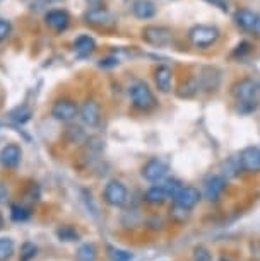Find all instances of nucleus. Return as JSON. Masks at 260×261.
I'll list each match as a JSON object with an SVG mask.
<instances>
[{"label": "nucleus", "instance_id": "1", "mask_svg": "<svg viewBox=\"0 0 260 261\" xmlns=\"http://www.w3.org/2000/svg\"><path fill=\"white\" fill-rule=\"evenodd\" d=\"M129 97H130L132 108L142 113H147L158 106L154 92L151 91V87L147 86L144 81H135L129 87Z\"/></svg>", "mask_w": 260, "mask_h": 261}, {"label": "nucleus", "instance_id": "2", "mask_svg": "<svg viewBox=\"0 0 260 261\" xmlns=\"http://www.w3.org/2000/svg\"><path fill=\"white\" fill-rule=\"evenodd\" d=\"M257 94L258 86L252 79H242L233 86V96L240 102V108L248 106V111L255 110V106H257Z\"/></svg>", "mask_w": 260, "mask_h": 261}, {"label": "nucleus", "instance_id": "3", "mask_svg": "<svg viewBox=\"0 0 260 261\" xmlns=\"http://www.w3.org/2000/svg\"><path fill=\"white\" fill-rule=\"evenodd\" d=\"M103 200H105L106 205L113 206V208H120L129 200V190H127V186L122 181L111 179L103 188Z\"/></svg>", "mask_w": 260, "mask_h": 261}, {"label": "nucleus", "instance_id": "4", "mask_svg": "<svg viewBox=\"0 0 260 261\" xmlns=\"http://www.w3.org/2000/svg\"><path fill=\"white\" fill-rule=\"evenodd\" d=\"M84 22L98 29H110L116 26V16L105 7H89L84 12Z\"/></svg>", "mask_w": 260, "mask_h": 261}, {"label": "nucleus", "instance_id": "5", "mask_svg": "<svg viewBox=\"0 0 260 261\" xmlns=\"http://www.w3.org/2000/svg\"><path fill=\"white\" fill-rule=\"evenodd\" d=\"M188 39L197 48L212 46L219 39V29L214 26H207V24H197L188 31Z\"/></svg>", "mask_w": 260, "mask_h": 261}, {"label": "nucleus", "instance_id": "6", "mask_svg": "<svg viewBox=\"0 0 260 261\" xmlns=\"http://www.w3.org/2000/svg\"><path fill=\"white\" fill-rule=\"evenodd\" d=\"M50 113L53 120L60 123H70L79 116V105H77V101L70 99V97H63V99H57L53 102Z\"/></svg>", "mask_w": 260, "mask_h": 261}, {"label": "nucleus", "instance_id": "7", "mask_svg": "<svg viewBox=\"0 0 260 261\" xmlns=\"http://www.w3.org/2000/svg\"><path fill=\"white\" fill-rule=\"evenodd\" d=\"M140 36L151 46H166L173 41V33L164 26H146L140 31Z\"/></svg>", "mask_w": 260, "mask_h": 261}, {"label": "nucleus", "instance_id": "8", "mask_svg": "<svg viewBox=\"0 0 260 261\" xmlns=\"http://www.w3.org/2000/svg\"><path fill=\"white\" fill-rule=\"evenodd\" d=\"M79 118L86 126L94 128L101 121V105L94 97H87L79 106Z\"/></svg>", "mask_w": 260, "mask_h": 261}, {"label": "nucleus", "instance_id": "9", "mask_svg": "<svg viewBox=\"0 0 260 261\" xmlns=\"http://www.w3.org/2000/svg\"><path fill=\"white\" fill-rule=\"evenodd\" d=\"M168 172H170L168 164L161 159H149L144 166H142V178L146 181H149V183H154V185H158L163 179H166Z\"/></svg>", "mask_w": 260, "mask_h": 261}, {"label": "nucleus", "instance_id": "10", "mask_svg": "<svg viewBox=\"0 0 260 261\" xmlns=\"http://www.w3.org/2000/svg\"><path fill=\"white\" fill-rule=\"evenodd\" d=\"M200 201V191L194 186H181L173 196V203L183 210H192Z\"/></svg>", "mask_w": 260, "mask_h": 261}, {"label": "nucleus", "instance_id": "11", "mask_svg": "<svg viewBox=\"0 0 260 261\" xmlns=\"http://www.w3.org/2000/svg\"><path fill=\"white\" fill-rule=\"evenodd\" d=\"M45 24L52 31L63 33L70 26V16H68V12L63 11V9H53V11H48L45 14Z\"/></svg>", "mask_w": 260, "mask_h": 261}, {"label": "nucleus", "instance_id": "12", "mask_svg": "<svg viewBox=\"0 0 260 261\" xmlns=\"http://www.w3.org/2000/svg\"><path fill=\"white\" fill-rule=\"evenodd\" d=\"M22 161V150L17 144H7L0 150V164L6 169H16Z\"/></svg>", "mask_w": 260, "mask_h": 261}, {"label": "nucleus", "instance_id": "13", "mask_svg": "<svg viewBox=\"0 0 260 261\" xmlns=\"http://www.w3.org/2000/svg\"><path fill=\"white\" fill-rule=\"evenodd\" d=\"M240 167L247 172H258L260 171V149L258 147H248L238 157Z\"/></svg>", "mask_w": 260, "mask_h": 261}, {"label": "nucleus", "instance_id": "14", "mask_svg": "<svg viewBox=\"0 0 260 261\" xmlns=\"http://www.w3.org/2000/svg\"><path fill=\"white\" fill-rule=\"evenodd\" d=\"M154 84L158 87L159 92H170L171 91V82H173V72H171L170 67L166 65H159L154 68Z\"/></svg>", "mask_w": 260, "mask_h": 261}, {"label": "nucleus", "instance_id": "15", "mask_svg": "<svg viewBox=\"0 0 260 261\" xmlns=\"http://www.w3.org/2000/svg\"><path fill=\"white\" fill-rule=\"evenodd\" d=\"M226 188V179L219 174H214L205 181V186H204V195L207 200H216L218 196L223 193V190Z\"/></svg>", "mask_w": 260, "mask_h": 261}, {"label": "nucleus", "instance_id": "16", "mask_svg": "<svg viewBox=\"0 0 260 261\" xmlns=\"http://www.w3.org/2000/svg\"><path fill=\"white\" fill-rule=\"evenodd\" d=\"M234 21L240 28L247 29V31H253L257 29L260 17L258 14H255L253 11H248V9H240V11L234 14Z\"/></svg>", "mask_w": 260, "mask_h": 261}, {"label": "nucleus", "instance_id": "17", "mask_svg": "<svg viewBox=\"0 0 260 261\" xmlns=\"http://www.w3.org/2000/svg\"><path fill=\"white\" fill-rule=\"evenodd\" d=\"M132 14L137 19L147 21V19H153L156 16V6L151 0H134V4H132Z\"/></svg>", "mask_w": 260, "mask_h": 261}, {"label": "nucleus", "instance_id": "18", "mask_svg": "<svg viewBox=\"0 0 260 261\" xmlns=\"http://www.w3.org/2000/svg\"><path fill=\"white\" fill-rule=\"evenodd\" d=\"M74 50L79 57H87L96 50V41L89 34H82V36L74 39Z\"/></svg>", "mask_w": 260, "mask_h": 261}, {"label": "nucleus", "instance_id": "19", "mask_svg": "<svg viewBox=\"0 0 260 261\" xmlns=\"http://www.w3.org/2000/svg\"><path fill=\"white\" fill-rule=\"evenodd\" d=\"M166 200H168V195H166V191L163 190V186L161 185L151 186V188L144 193V201L149 205H153V206L163 205Z\"/></svg>", "mask_w": 260, "mask_h": 261}, {"label": "nucleus", "instance_id": "20", "mask_svg": "<svg viewBox=\"0 0 260 261\" xmlns=\"http://www.w3.org/2000/svg\"><path fill=\"white\" fill-rule=\"evenodd\" d=\"M199 91H200V81L197 77H190L185 82H181L176 94H178V97H181V99H190V97L197 96Z\"/></svg>", "mask_w": 260, "mask_h": 261}, {"label": "nucleus", "instance_id": "21", "mask_svg": "<svg viewBox=\"0 0 260 261\" xmlns=\"http://www.w3.org/2000/svg\"><path fill=\"white\" fill-rule=\"evenodd\" d=\"M98 259V249L92 243L81 244L76 251V261H96Z\"/></svg>", "mask_w": 260, "mask_h": 261}, {"label": "nucleus", "instance_id": "22", "mask_svg": "<svg viewBox=\"0 0 260 261\" xmlns=\"http://www.w3.org/2000/svg\"><path fill=\"white\" fill-rule=\"evenodd\" d=\"M57 238L62 241V243H77L81 239L79 232L72 227V225H60L57 229Z\"/></svg>", "mask_w": 260, "mask_h": 261}, {"label": "nucleus", "instance_id": "23", "mask_svg": "<svg viewBox=\"0 0 260 261\" xmlns=\"http://www.w3.org/2000/svg\"><path fill=\"white\" fill-rule=\"evenodd\" d=\"M31 116H33L31 108H28L26 105L14 108V110L11 111V120L16 121L17 125H24V123H28L29 120H31Z\"/></svg>", "mask_w": 260, "mask_h": 261}, {"label": "nucleus", "instance_id": "24", "mask_svg": "<svg viewBox=\"0 0 260 261\" xmlns=\"http://www.w3.org/2000/svg\"><path fill=\"white\" fill-rule=\"evenodd\" d=\"M65 139H67L68 144H81V142H84L87 137H86V132L82 130V126L68 125L67 130H65Z\"/></svg>", "mask_w": 260, "mask_h": 261}, {"label": "nucleus", "instance_id": "25", "mask_svg": "<svg viewBox=\"0 0 260 261\" xmlns=\"http://www.w3.org/2000/svg\"><path fill=\"white\" fill-rule=\"evenodd\" d=\"M29 215H31V212H29L28 206L17 205V203L11 205V219L14 222H26L29 219Z\"/></svg>", "mask_w": 260, "mask_h": 261}, {"label": "nucleus", "instance_id": "26", "mask_svg": "<svg viewBox=\"0 0 260 261\" xmlns=\"http://www.w3.org/2000/svg\"><path fill=\"white\" fill-rule=\"evenodd\" d=\"M14 254V241L11 238H0V261H9Z\"/></svg>", "mask_w": 260, "mask_h": 261}, {"label": "nucleus", "instance_id": "27", "mask_svg": "<svg viewBox=\"0 0 260 261\" xmlns=\"http://www.w3.org/2000/svg\"><path fill=\"white\" fill-rule=\"evenodd\" d=\"M108 256H110L111 261H130L132 259V253L125 249H119L113 248V246H108Z\"/></svg>", "mask_w": 260, "mask_h": 261}, {"label": "nucleus", "instance_id": "28", "mask_svg": "<svg viewBox=\"0 0 260 261\" xmlns=\"http://www.w3.org/2000/svg\"><path fill=\"white\" fill-rule=\"evenodd\" d=\"M192 259L194 261H212V254L205 246H195L192 251Z\"/></svg>", "mask_w": 260, "mask_h": 261}, {"label": "nucleus", "instance_id": "29", "mask_svg": "<svg viewBox=\"0 0 260 261\" xmlns=\"http://www.w3.org/2000/svg\"><path fill=\"white\" fill-rule=\"evenodd\" d=\"M38 248L33 243H24L21 248V261H31L36 258Z\"/></svg>", "mask_w": 260, "mask_h": 261}, {"label": "nucleus", "instance_id": "30", "mask_svg": "<svg viewBox=\"0 0 260 261\" xmlns=\"http://www.w3.org/2000/svg\"><path fill=\"white\" fill-rule=\"evenodd\" d=\"M12 33V24L7 19H0V43L6 41Z\"/></svg>", "mask_w": 260, "mask_h": 261}, {"label": "nucleus", "instance_id": "31", "mask_svg": "<svg viewBox=\"0 0 260 261\" xmlns=\"http://www.w3.org/2000/svg\"><path fill=\"white\" fill-rule=\"evenodd\" d=\"M115 65H119V60L113 57H108V58H103V60L100 62V67L103 68H106V67H115Z\"/></svg>", "mask_w": 260, "mask_h": 261}, {"label": "nucleus", "instance_id": "32", "mask_svg": "<svg viewBox=\"0 0 260 261\" xmlns=\"http://www.w3.org/2000/svg\"><path fill=\"white\" fill-rule=\"evenodd\" d=\"M6 196H7V190L4 188L2 185H0V201H4V200H6Z\"/></svg>", "mask_w": 260, "mask_h": 261}, {"label": "nucleus", "instance_id": "33", "mask_svg": "<svg viewBox=\"0 0 260 261\" xmlns=\"http://www.w3.org/2000/svg\"><path fill=\"white\" fill-rule=\"evenodd\" d=\"M210 4H216V6H221V9H228L226 4L223 2V0H209Z\"/></svg>", "mask_w": 260, "mask_h": 261}, {"label": "nucleus", "instance_id": "34", "mask_svg": "<svg viewBox=\"0 0 260 261\" xmlns=\"http://www.w3.org/2000/svg\"><path fill=\"white\" fill-rule=\"evenodd\" d=\"M87 4H89L91 7H96V6H100V4L103 2V0H86Z\"/></svg>", "mask_w": 260, "mask_h": 261}, {"label": "nucleus", "instance_id": "35", "mask_svg": "<svg viewBox=\"0 0 260 261\" xmlns=\"http://www.w3.org/2000/svg\"><path fill=\"white\" fill-rule=\"evenodd\" d=\"M4 229V217H2V214H0V230Z\"/></svg>", "mask_w": 260, "mask_h": 261}, {"label": "nucleus", "instance_id": "36", "mask_svg": "<svg viewBox=\"0 0 260 261\" xmlns=\"http://www.w3.org/2000/svg\"><path fill=\"white\" fill-rule=\"evenodd\" d=\"M219 261H229V259H226V258H221Z\"/></svg>", "mask_w": 260, "mask_h": 261}, {"label": "nucleus", "instance_id": "37", "mask_svg": "<svg viewBox=\"0 0 260 261\" xmlns=\"http://www.w3.org/2000/svg\"><path fill=\"white\" fill-rule=\"evenodd\" d=\"M257 31H260V22H258V26H257Z\"/></svg>", "mask_w": 260, "mask_h": 261}, {"label": "nucleus", "instance_id": "38", "mask_svg": "<svg viewBox=\"0 0 260 261\" xmlns=\"http://www.w3.org/2000/svg\"><path fill=\"white\" fill-rule=\"evenodd\" d=\"M50 2H60V0H50Z\"/></svg>", "mask_w": 260, "mask_h": 261}, {"label": "nucleus", "instance_id": "39", "mask_svg": "<svg viewBox=\"0 0 260 261\" xmlns=\"http://www.w3.org/2000/svg\"><path fill=\"white\" fill-rule=\"evenodd\" d=\"M24 2H28V0H24Z\"/></svg>", "mask_w": 260, "mask_h": 261}]
</instances>
